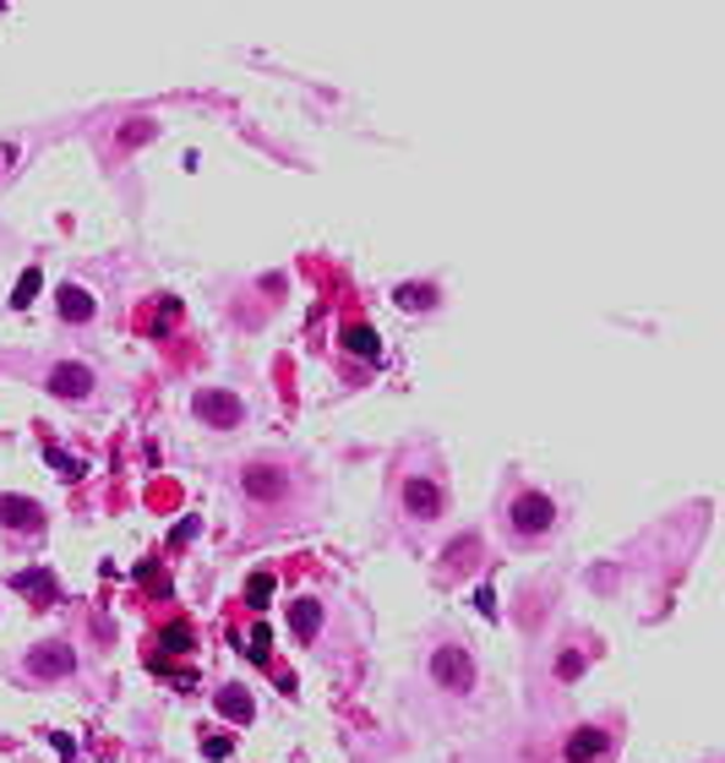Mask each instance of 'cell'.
I'll return each mask as SVG.
<instances>
[{"instance_id":"1","label":"cell","mask_w":725,"mask_h":763,"mask_svg":"<svg viewBox=\"0 0 725 763\" xmlns=\"http://www.w3.org/2000/svg\"><path fill=\"white\" fill-rule=\"evenodd\" d=\"M508 524H513V535H524V540L551 535V524H557V502H551L546 491H518V497L508 502Z\"/></svg>"},{"instance_id":"2","label":"cell","mask_w":725,"mask_h":763,"mask_svg":"<svg viewBox=\"0 0 725 763\" xmlns=\"http://www.w3.org/2000/svg\"><path fill=\"white\" fill-rule=\"evenodd\" d=\"M432 681H437L442 692H453V698L475 692V660H470V649H459V643H442V649L432 654Z\"/></svg>"},{"instance_id":"3","label":"cell","mask_w":725,"mask_h":763,"mask_svg":"<svg viewBox=\"0 0 725 763\" xmlns=\"http://www.w3.org/2000/svg\"><path fill=\"white\" fill-rule=\"evenodd\" d=\"M72 671H77V649L61 643V638L34 643V649L23 654V676H34V681H61V676H72Z\"/></svg>"},{"instance_id":"4","label":"cell","mask_w":725,"mask_h":763,"mask_svg":"<svg viewBox=\"0 0 725 763\" xmlns=\"http://www.w3.org/2000/svg\"><path fill=\"white\" fill-rule=\"evenodd\" d=\"M399 502H404V518H415V524H432V518H442V508H448L442 486L426 480V475H410L404 491H399Z\"/></svg>"},{"instance_id":"5","label":"cell","mask_w":725,"mask_h":763,"mask_svg":"<svg viewBox=\"0 0 725 763\" xmlns=\"http://www.w3.org/2000/svg\"><path fill=\"white\" fill-rule=\"evenodd\" d=\"M197 415H202V426H213V431H235V426L246 421V404H240L235 393H224V388H202V393H197Z\"/></svg>"},{"instance_id":"6","label":"cell","mask_w":725,"mask_h":763,"mask_svg":"<svg viewBox=\"0 0 725 763\" xmlns=\"http://www.w3.org/2000/svg\"><path fill=\"white\" fill-rule=\"evenodd\" d=\"M240 491H246L251 502H284V497H289V475H284L278 464H246Z\"/></svg>"},{"instance_id":"7","label":"cell","mask_w":725,"mask_h":763,"mask_svg":"<svg viewBox=\"0 0 725 763\" xmlns=\"http://www.w3.org/2000/svg\"><path fill=\"white\" fill-rule=\"evenodd\" d=\"M605 752H611V730L605 725H578L562 741V763H600Z\"/></svg>"},{"instance_id":"8","label":"cell","mask_w":725,"mask_h":763,"mask_svg":"<svg viewBox=\"0 0 725 763\" xmlns=\"http://www.w3.org/2000/svg\"><path fill=\"white\" fill-rule=\"evenodd\" d=\"M50 393H55V399H88V393H93V371H88L83 360H61V365L50 371Z\"/></svg>"},{"instance_id":"9","label":"cell","mask_w":725,"mask_h":763,"mask_svg":"<svg viewBox=\"0 0 725 763\" xmlns=\"http://www.w3.org/2000/svg\"><path fill=\"white\" fill-rule=\"evenodd\" d=\"M338 343H343L354 360H383V338H377V327H366V322H349V327L338 333Z\"/></svg>"},{"instance_id":"10","label":"cell","mask_w":725,"mask_h":763,"mask_svg":"<svg viewBox=\"0 0 725 763\" xmlns=\"http://www.w3.org/2000/svg\"><path fill=\"white\" fill-rule=\"evenodd\" d=\"M322 616H327L322 600H311V595H305V600H289V633H295V638L311 643V638L322 633Z\"/></svg>"},{"instance_id":"11","label":"cell","mask_w":725,"mask_h":763,"mask_svg":"<svg viewBox=\"0 0 725 763\" xmlns=\"http://www.w3.org/2000/svg\"><path fill=\"white\" fill-rule=\"evenodd\" d=\"M218 714L235 720V725H246V720L257 714V698H251L240 681H229V687H218Z\"/></svg>"},{"instance_id":"12","label":"cell","mask_w":725,"mask_h":763,"mask_svg":"<svg viewBox=\"0 0 725 763\" xmlns=\"http://www.w3.org/2000/svg\"><path fill=\"white\" fill-rule=\"evenodd\" d=\"M0 524H7V529H39L45 513L28 497H0Z\"/></svg>"},{"instance_id":"13","label":"cell","mask_w":725,"mask_h":763,"mask_svg":"<svg viewBox=\"0 0 725 763\" xmlns=\"http://www.w3.org/2000/svg\"><path fill=\"white\" fill-rule=\"evenodd\" d=\"M93 311H99V300L83 284H61V316L66 322H93Z\"/></svg>"},{"instance_id":"14","label":"cell","mask_w":725,"mask_h":763,"mask_svg":"<svg viewBox=\"0 0 725 763\" xmlns=\"http://www.w3.org/2000/svg\"><path fill=\"white\" fill-rule=\"evenodd\" d=\"M17 589H23V595H34V600H50L55 578H50V573H23V578H17Z\"/></svg>"},{"instance_id":"15","label":"cell","mask_w":725,"mask_h":763,"mask_svg":"<svg viewBox=\"0 0 725 763\" xmlns=\"http://www.w3.org/2000/svg\"><path fill=\"white\" fill-rule=\"evenodd\" d=\"M159 649H170V654L191 649V627H186V622H170V627H164V638H159Z\"/></svg>"},{"instance_id":"16","label":"cell","mask_w":725,"mask_h":763,"mask_svg":"<svg viewBox=\"0 0 725 763\" xmlns=\"http://www.w3.org/2000/svg\"><path fill=\"white\" fill-rule=\"evenodd\" d=\"M240 649H246V654L262 665V660L273 654V638H267V627H251V638H240Z\"/></svg>"},{"instance_id":"17","label":"cell","mask_w":725,"mask_h":763,"mask_svg":"<svg viewBox=\"0 0 725 763\" xmlns=\"http://www.w3.org/2000/svg\"><path fill=\"white\" fill-rule=\"evenodd\" d=\"M246 600H251V611H262V605L273 600V578H267V573H257V578L246 584Z\"/></svg>"},{"instance_id":"18","label":"cell","mask_w":725,"mask_h":763,"mask_svg":"<svg viewBox=\"0 0 725 763\" xmlns=\"http://www.w3.org/2000/svg\"><path fill=\"white\" fill-rule=\"evenodd\" d=\"M34 295H39V273H34V267H28V273H23V278H17V289H12V305H17V311H23V305H28V300H34Z\"/></svg>"},{"instance_id":"19","label":"cell","mask_w":725,"mask_h":763,"mask_svg":"<svg viewBox=\"0 0 725 763\" xmlns=\"http://www.w3.org/2000/svg\"><path fill=\"white\" fill-rule=\"evenodd\" d=\"M399 305H432V289H399Z\"/></svg>"},{"instance_id":"20","label":"cell","mask_w":725,"mask_h":763,"mask_svg":"<svg viewBox=\"0 0 725 763\" xmlns=\"http://www.w3.org/2000/svg\"><path fill=\"white\" fill-rule=\"evenodd\" d=\"M50 459H55V470H61V475H72V480H77V475H83V464H77V459H66V453H61V448H55V453H50Z\"/></svg>"},{"instance_id":"21","label":"cell","mask_w":725,"mask_h":763,"mask_svg":"<svg viewBox=\"0 0 725 763\" xmlns=\"http://www.w3.org/2000/svg\"><path fill=\"white\" fill-rule=\"evenodd\" d=\"M229 747H235L229 736H208V758H229Z\"/></svg>"}]
</instances>
